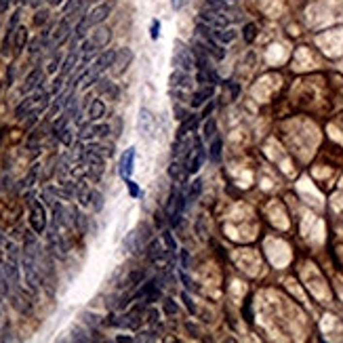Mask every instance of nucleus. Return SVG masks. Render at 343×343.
Masks as SVG:
<instances>
[{"label": "nucleus", "mask_w": 343, "mask_h": 343, "mask_svg": "<svg viewBox=\"0 0 343 343\" xmlns=\"http://www.w3.org/2000/svg\"><path fill=\"white\" fill-rule=\"evenodd\" d=\"M114 4H116L114 0H105V2H99L97 6H93L91 11H86L85 15L76 21V25H74V40H85L88 30L97 28V25L103 23L105 19L110 17Z\"/></svg>", "instance_id": "obj_1"}, {"label": "nucleus", "mask_w": 343, "mask_h": 343, "mask_svg": "<svg viewBox=\"0 0 343 343\" xmlns=\"http://www.w3.org/2000/svg\"><path fill=\"white\" fill-rule=\"evenodd\" d=\"M112 38V30L110 28H103V25H99L97 30L93 32L91 38H85L80 44V55H97L99 49H103L107 42H110Z\"/></svg>", "instance_id": "obj_2"}, {"label": "nucleus", "mask_w": 343, "mask_h": 343, "mask_svg": "<svg viewBox=\"0 0 343 343\" xmlns=\"http://www.w3.org/2000/svg\"><path fill=\"white\" fill-rule=\"evenodd\" d=\"M30 225L36 234H42L47 230V208L40 200L30 202Z\"/></svg>", "instance_id": "obj_3"}, {"label": "nucleus", "mask_w": 343, "mask_h": 343, "mask_svg": "<svg viewBox=\"0 0 343 343\" xmlns=\"http://www.w3.org/2000/svg\"><path fill=\"white\" fill-rule=\"evenodd\" d=\"M175 68L186 69V72H192V69L196 68V59H194L192 49H188L186 44L179 42V40L175 42Z\"/></svg>", "instance_id": "obj_4"}, {"label": "nucleus", "mask_w": 343, "mask_h": 343, "mask_svg": "<svg viewBox=\"0 0 343 343\" xmlns=\"http://www.w3.org/2000/svg\"><path fill=\"white\" fill-rule=\"evenodd\" d=\"M74 32V28H72V21H69L68 17H63L59 23L55 25V30H53V34H51V40H49V49H59L63 42L69 38V34Z\"/></svg>", "instance_id": "obj_5"}, {"label": "nucleus", "mask_w": 343, "mask_h": 343, "mask_svg": "<svg viewBox=\"0 0 343 343\" xmlns=\"http://www.w3.org/2000/svg\"><path fill=\"white\" fill-rule=\"evenodd\" d=\"M205 158H206V152H205V148H202V141L194 137V150H192V154H189L188 173L189 175H196V171H200L202 164H205Z\"/></svg>", "instance_id": "obj_6"}, {"label": "nucleus", "mask_w": 343, "mask_h": 343, "mask_svg": "<svg viewBox=\"0 0 343 343\" xmlns=\"http://www.w3.org/2000/svg\"><path fill=\"white\" fill-rule=\"evenodd\" d=\"M133 59V53H131V49H120L116 51V57H114V63H112V74L114 76H120V74H124V69L129 68V63Z\"/></svg>", "instance_id": "obj_7"}, {"label": "nucleus", "mask_w": 343, "mask_h": 343, "mask_svg": "<svg viewBox=\"0 0 343 343\" xmlns=\"http://www.w3.org/2000/svg\"><path fill=\"white\" fill-rule=\"evenodd\" d=\"M200 19H202V23H208L211 28H225L227 25V19L221 15V11H215L211 6L200 13Z\"/></svg>", "instance_id": "obj_8"}, {"label": "nucleus", "mask_w": 343, "mask_h": 343, "mask_svg": "<svg viewBox=\"0 0 343 343\" xmlns=\"http://www.w3.org/2000/svg\"><path fill=\"white\" fill-rule=\"evenodd\" d=\"M133 164H135V148H129L120 158V164H118V173L122 179H129L133 175Z\"/></svg>", "instance_id": "obj_9"}, {"label": "nucleus", "mask_w": 343, "mask_h": 343, "mask_svg": "<svg viewBox=\"0 0 343 343\" xmlns=\"http://www.w3.org/2000/svg\"><path fill=\"white\" fill-rule=\"evenodd\" d=\"M42 82H44L42 69H40V68H34L28 76H25V82H23V86H21V93H32L34 88H40Z\"/></svg>", "instance_id": "obj_10"}, {"label": "nucleus", "mask_w": 343, "mask_h": 343, "mask_svg": "<svg viewBox=\"0 0 343 343\" xmlns=\"http://www.w3.org/2000/svg\"><path fill=\"white\" fill-rule=\"evenodd\" d=\"M198 122H200V116H198V114H188L186 120H181L179 131H177V141H181V139L186 137L189 131H196V126H198Z\"/></svg>", "instance_id": "obj_11"}, {"label": "nucleus", "mask_w": 343, "mask_h": 343, "mask_svg": "<svg viewBox=\"0 0 343 343\" xmlns=\"http://www.w3.org/2000/svg\"><path fill=\"white\" fill-rule=\"evenodd\" d=\"M145 255H148V259L152 263H162L164 257H167V253H164L160 240H152V242L148 244V249H145Z\"/></svg>", "instance_id": "obj_12"}, {"label": "nucleus", "mask_w": 343, "mask_h": 343, "mask_svg": "<svg viewBox=\"0 0 343 343\" xmlns=\"http://www.w3.org/2000/svg\"><path fill=\"white\" fill-rule=\"evenodd\" d=\"M213 93H215V86H211V85H208V86H202L200 91H196V93L192 95V101H189V105H192L194 110H196V107H202L208 99L213 97Z\"/></svg>", "instance_id": "obj_13"}, {"label": "nucleus", "mask_w": 343, "mask_h": 343, "mask_svg": "<svg viewBox=\"0 0 343 343\" xmlns=\"http://www.w3.org/2000/svg\"><path fill=\"white\" fill-rule=\"evenodd\" d=\"M78 63H80V51H76V47H72V51H69L68 57L61 63V76H63V78H66L72 69H76Z\"/></svg>", "instance_id": "obj_14"}, {"label": "nucleus", "mask_w": 343, "mask_h": 343, "mask_svg": "<svg viewBox=\"0 0 343 343\" xmlns=\"http://www.w3.org/2000/svg\"><path fill=\"white\" fill-rule=\"evenodd\" d=\"M171 86L177 88H189L192 86V78H189V72H186V69H175L173 74H171Z\"/></svg>", "instance_id": "obj_15"}, {"label": "nucleus", "mask_w": 343, "mask_h": 343, "mask_svg": "<svg viewBox=\"0 0 343 343\" xmlns=\"http://www.w3.org/2000/svg\"><path fill=\"white\" fill-rule=\"evenodd\" d=\"M137 129L141 135H152L154 131V120H152V114L148 110H141L139 112V120H137Z\"/></svg>", "instance_id": "obj_16"}, {"label": "nucleus", "mask_w": 343, "mask_h": 343, "mask_svg": "<svg viewBox=\"0 0 343 343\" xmlns=\"http://www.w3.org/2000/svg\"><path fill=\"white\" fill-rule=\"evenodd\" d=\"M103 114H105V103L101 99H93L91 101V105H88V120L91 122H97V120L103 118Z\"/></svg>", "instance_id": "obj_17"}, {"label": "nucleus", "mask_w": 343, "mask_h": 343, "mask_svg": "<svg viewBox=\"0 0 343 343\" xmlns=\"http://www.w3.org/2000/svg\"><path fill=\"white\" fill-rule=\"evenodd\" d=\"M25 42H28V28L19 25L15 30V36H13V47H15V53H21L25 49Z\"/></svg>", "instance_id": "obj_18"}, {"label": "nucleus", "mask_w": 343, "mask_h": 343, "mask_svg": "<svg viewBox=\"0 0 343 343\" xmlns=\"http://www.w3.org/2000/svg\"><path fill=\"white\" fill-rule=\"evenodd\" d=\"M213 34H215V38L221 42V44H225V42H234L236 40V30H227V28H213Z\"/></svg>", "instance_id": "obj_19"}, {"label": "nucleus", "mask_w": 343, "mask_h": 343, "mask_svg": "<svg viewBox=\"0 0 343 343\" xmlns=\"http://www.w3.org/2000/svg\"><path fill=\"white\" fill-rule=\"evenodd\" d=\"M221 148H223V141H221L219 135H215L211 139V145H208V158L213 162H219L221 160Z\"/></svg>", "instance_id": "obj_20"}, {"label": "nucleus", "mask_w": 343, "mask_h": 343, "mask_svg": "<svg viewBox=\"0 0 343 343\" xmlns=\"http://www.w3.org/2000/svg\"><path fill=\"white\" fill-rule=\"evenodd\" d=\"M139 325H141V318H139V314L137 312H131V314H126L124 316V320L120 322V326H129V328H139Z\"/></svg>", "instance_id": "obj_21"}, {"label": "nucleus", "mask_w": 343, "mask_h": 343, "mask_svg": "<svg viewBox=\"0 0 343 343\" xmlns=\"http://www.w3.org/2000/svg\"><path fill=\"white\" fill-rule=\"evenodd\" d=\"M169 175H171V179H175V181H183V179H186V171H183V164L173 162V164L169 167Z\"/></svg>", "instance_id": "obj_22"}, {"label": "nucleus", "mask_w": 343, "mask_h": 343, "mask_svg": "<svg viewBox=\"0 0 343 343\" xmlns=\"http://www.w3.org/2000/svg\"><path fill=\"white\" fill-rule=\"evenodd\" d=\"M93 137H95V122H91V120H88L86 124L80 126L78 139H80V141H86V139H93Z\"/></svg>", "instance_id": "obj_23"}, {"label": "nucleus", "mask_w": 343, "mask_h": 343, "mask_svg": "<svg viewBox=\"0 0 343 343\" xmlns=\"http://www.w3.org/2000/svg\"><path fill=\"white\" fill-rule=\"evenodd\" d=\"M200 192H202V179H196V181H192V186H189L188 194H186L188 202H194V200L200 196Z\"/></svg>", "instance_id": "obj_24"}, {"label": "nucleus", "mask_w": 343, "mask_h": 343, "mask_svg": "<svg viewBox=\"0 0 343 343\" xmlns=\"http://www.w3.org/2000/svg\"><path fill=\"white\" fill-rule=\"evenodd\" d=\"M242 38L244 42H253L257 38V25L255 23H246L242 28Z\"/></svg>", "instance_id": "obj_25"}, {"label": "nucleus", "mask_w": 343, "mask_h": 343, "mask_svg": "<svg viewBox=\"0 0 343 343\" xmlns=\"http://www.w3.org/2000/svg\"><path fill=\"white\" fill-rule=\"evenodd\" d=\"M215 129H217L215 118H206L205 120V139H206V141H211V139L215 137Z\"/></svg>", "instance_id": "obj_26"}, {"label": "nucleus", "mask_w": 343, "mask_h": 343, "mask_svg": "<svg viewBox=\"0 0 343 343\" xmlns=\"http://www.w3.org/2000/svg\"><path fill=\"white\" fill-rule=\"evenodd\" d=\"M91 206L95 211H101V208H103V196H101L97 189H91Z\"/></svg>", "instance_id": "obj_27"}, {"label": "nucleus", "mask_w": 343, "mask_h": 343, "mask_svg": "<svg viewBox=\"0 0 343 343\" xmlns=\"http://www.w3.org/2000/svg\"><path fill=\"white\" fill-rule=\"evenodd\" d=\"M143 278H145L143 272H133V274L126 278V287H137V284H141Z\"/></svg>", "instance_id": "obj_28"}, {"label": "nucleus", "mask_w": 343, "mask_h": 343, "mask_svg": "<svg viewBox=\"0 0 343 343\" xmlns=\"http://www.w3.org/2000/svg\"><path fill=\"white\" fill-rule=\"evenodd\" d=\"M177 312H179V306L173 301V299H164V314H169V316H175Z\"/></svg>", "instance_id": "obj_29"}, {"label": "nucleus", "mask_w": 343, "mask_h": 343, "mask_svg": "<svg viewBox=\"0 0 343 343\" xmlns=\"http://www.w3.org/2000/svg\"><path fill=\"white\" fill-rule=\"evenodd\" d=\"M162 238H164V242H167L169 251H171V253H175V251H177V242H175L173 234H171L169 230H164V232H162Z\"/></svg>", "instance_id": "obj_30"}, {"label": "nucleus", "mask_w": 343, "mask_h": 343, "mask_svg": "<svg viewBox=\"0 0 343 343\" xmlns=\"http://www.w3.org/2000/svg\"><path fill=\"white\" fill-rule=\"evenodd\" d=\"M47 19H49V11H47V9L36 11V15H34V25H44V23H47Z\"/></svg>", "instance_id": "obj_31"}, {"label": "nucleus", "mask_w": 343, "mask_h": 343, "mask_svg": "<svg viewBox=\"0 0 343 343\" xmlns=\"http://www.w3.org/2000/svg\"><path fill=\"white\" fill-rule=\"evenodd\" d=\"M112 133L110 124H97L95 122V137H107Z\"/></svg>", "instance_id": "obj_32"}, {"label": "nucleus", "mask_w": 343, "mask_h": 343, "mask_svg": "<svg viewBox=\"0 0 343 343\" xmlns=\"http://www.w3.org/2000/svg\"><path fill=\"white\" fill-rule=\"evenodd\" d=\"M206 4L211 6V9H215V11H227V2L225 0H206Z\"/></svg>", "instance_id": "obj_33"}, {"label": "nucleus", "mask_w": 343, "mask_h": 343, "mask_svg": "<svg viewBox=\"0 0 343 343\" xmlns=\"http://www.w3.org/2000/svg\"><path fill=\"white\" fill-rule=\"evenodd\" d=\"M179 278H181V282L186 284V289H188V291H196V284L192 282V278L188 276V272H186V270H181V272H179Z\"/></svg>", "instance_id": "obj_34"}, {"label": "nucleus", "mask_w": 343, "mask_h": 343, "mask_svg": "<svg viewBox=\"0 0 343 343\" xmlns=\"http://www.w3.org/2000/svg\"><path fill=\"white\" fill-rule=\"evenodd\" d=\"M57 139H59L63 145H72V131H69V126H68V129H63Z\"/></svg>", "instance_id": "obj_35"}, {"label": "nucleus", "mask_w": 343, "mask_h": 343, "mask_svg": "<svg viewBox=\"0 0 343 343\" xmlns=\"http://www.w3.org/2000/svg\"><path fill=\"white\" fill-rule=\"evenodd\" d=\"M181 301H183V303H186V308H188V312H189V314H192V316H194V314H196V306H194V301H192V299H189V295L186 293V291H183V293H181Z\"/></svg>", "instance_id": "obj_36"}, {"label": "nucleus", "mask_w": 343, "mask_h": 343, "mask_svg": "<svg viewBox=\"0 0 343 343\" xmlns=\"http://www.w3.org/2000/svg\"><path fill=\"white\" fill-rule=\"evenodd\" d=\"M59 63H63V61H61V55H59V53H57V55L53 57V59H51V63H49V68H47V72H49V74H53V72H57V68H59Z\"/></svg>", "instance_id": "obj_37"}, {"label": "nucleus", "mask_w": 343, "mask_h": 343, "mask_svg": "<svg viewBox=\"0 0 343 343\" xmlns=\"http://www.w3.org/2000/svg\"><path fill=\"white\" fill-rule=\"evenodd\" d=\"M124 183H126V188H129V192H131L133 198H137V196H139V188H137V183L133 181L131 177H129V179H124Z\"/></svg>", "instance_id": "obj_38"}, {"label": "nucleus", "mask_w": 343, "mask_h": 343, "mask_svg": "<svg viewBox=\"0 0 343 343\" xmlns=\"http://www.w3.org/2000/svg\"><path fill=\"white\" fill-rule=\"evenodd\" d=\"M179 257H181V270H189V253L188 251H179Z\"/></svg>", "instance_id": "obj_39"}, {"label": "nucleus", "mask_w": 343, "mask_h": 343, "mask_svg": "<svg viewBox=\"0 0 343 343\" xmlns=\"http://www.w3.org/2000/svg\"><path fill=\"white\" fill-rule=\"evenodd\" d=\"M36 173H38V167H34L30 171V175L25 177V181H23V188H30L32 183H34V179H36Z\"/></svg>", "instance_id": "obj_40"}, {"label": "nucleus", "mask_w": 343, "mask_h": 343, "mask_svg": "<svg viewBox=\"0 0 343 343\" xmlns=\"http://www.w3.org/2000/svg\"><path fill=\"white\" fill-rule=\"evenodd\" d=\"M186 116H188V110H186V107L175 105V118H177V120H186Z\"/></svg>", "instance_id": "obj_41"}, {"label": "nucleus", "mask_w": 343, "mask_h": 343, "mask_svg": "<svg viewBox=\"0 0 343 343\" xmlns=\"http://www.w3.org/2000/svg\"><path fill=\"white\" fill-rule=\"evenodd\" d=\"M213 107H215V103H213V101H211V103H208V105L205 107V112H202V114H200V120H206L208 116H211V112H213Z\"/></svg>", "instance_id": "obj_42"}, {"label": "nucleus", "mask_w": 343, "mask_h": 343, "mask_svg": "<svg viewBox=\"0 0 343 343\" xmlns=\"http://www.w3.org/2000/svg\"><path fill=\"white\" fill-rule=\"evenodd\" d=\"M11 2H13V0H0V13H6V11H9Z\"/></svg>", "instance_id": "obj_43"}, {"label": "nucleus", "mask_w": 343, "mask_h": 343, "mask_svg": "<svg viewBox=\"0 0 343 343\" xmlns=\"http://www.w3.org/2000/svg\"><path fill=\"white\" fill-rule=\"evenodd\" d=\"M171 4H173V9H175V11H179V9H183L186 0H171Z\"/></svg>", "instance_id": "obj_44"}, {"label": "nucleus", "mask_w": 343, "mask_h": 343, "mask_svg": "<svg viewBox=\"0 0 343 343\" xmlns=\"http://www.w3.org/2000/svg\"><path fill=\"white\" fill-rule=\"evenodd\" d=\"M158 28H160V25H158V21L152 23V38H154V40L158 38Z\"/></svg>", "instance_id": "obj_45"}, {"label": "nucleus", "mask_w": 343, "mask_h": 343, "mask_svg": "<svg viewBox=\"0 0 343 343\" xmlns=\"http://www.w3.org/2000/svg\"><path fill=\"white\" fill-rule=\"evenodd\" d=\"M148 316H150V322H156V318H158V312H156V309H148Z\"/></svg>", "instance_id": "obj_46"}, {"label": "nucleus", "mask_w": 343, "mask_h": 343, "mask_svg": "<svg viewBox=\"0 0 343 343\" xmlns=\"http://www.w3.org/2000/svg\"><path fill=\"white\" fill-rule=\"evenodd\" d=\"M47 2H49V6H59L63 0H47Z\"/></svg>", "instance_id": "obj_47"}, {"label": "nucleus", "mask_w": 343, "mask_h": 343, "mask_svg": "<svg viewBox=\"0 0 343 343\" xmlns=\"http://www.w3.org/2000/svg\"><path fill=\"white\" fill-rule=\"evenodd\" d=\"M15 2H19V4H28V0H15Z\"/></svg>", "instance_id": "obj_48"}, {"label": "nucleus", "mask_w": 343, "mask_h": 343, "mask_svg": "<svg viewBox=\"0 0 343 343\" xmlns=\"http://www.w3.org/2000/svg\"><path fill=\"white\" fill-rule=\"evenodd\" d=\"M95 2H99V0H95Z\"/></svg>", "instance_id": "obj_49"}]
</instances>
